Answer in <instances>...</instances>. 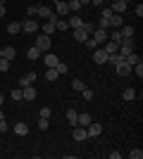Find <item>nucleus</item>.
Segmentation results:
<instances>
[{
	"mask_svg": "<svg viewBox=\"0 0 143 159\" xmlns=\"http://www.w3.org/2000/svg\"><path fill=\"white\" fill-rule=\"evenodd\" d=\"M124 60V57H122V55H119V52H115V55H107V62H110V64H112V66H115V64H119V62H122Z\"/></svg>",
	"mask_w": 143,
	"mask_h": 159,
	"instance_id": "nucleus-30",
	"label": "nucleus"
},
{
	"mask_svg": "<svg viewBox=\"0 0 143 159\" xmlns=\"http://www.w3.org/2000/svg\"><path fill=\"white\" fill-rule=\"evenodd\" d=\"M67 121L72 126H79V112L76 109H67Z\"/></svg>",
	"mask_w": 143,
	"mask_h": 159,
	"instance_id": "nucleus-15",
	"label": "nucleus"
},
{
	"mask_svg": "<svg viewBox=\"0 0 143 159\" xmlns=\"http://www.w3.org/2000/svg\"><path fill=\"white\" fill-rule=\"evenodd\" d=\"M86 38H91L88 33L83 31V29H74V40H79V43H83Z\"/></svg>",
	"mask_w": 143,
	"mask_h": 159,
	"instance_id": "nucleus-21",
	"label": "nucleus"
},
{
	"mask_svg": "<svg viewBox=\"0 0 143 159\" xmlns=\"http://www.w3.org/2000/svg\"><path fill=\"white\" fill-rule=\"evenodd\" d=\"M122 98H124V102H131V100L136 98V90H134V88H124Z\"/></svg>",
	"mask_w": 143,
	"mask_h": 159,
	"instance_id": "nucleus-23",
	"label": "nucleus"
},
{
	"mask_svg": "<svg viewBox=\"0 0 143 159\" xmlns=\"http://www.w3.org/2000/svg\"><path fill=\"white\" fill-rule=\"evenodd\" d=\"M0 57H2V50H0Z\"/></svg>",
	"mask_w": 143,
	"mask_h": 159,
	"instance_id": "nucleus-53",
	"label": "nucleus"
},
{
	"mask_svg": "<svg viewBox=\"0 0 143 159\" xmlns=\"http://www.w3.org/2000/svg\"><path fill=\"white\" fill-rule=\"evenodd\" d=\"M112 2H115V0H112Z\"/></svg>",
	"mask_w": 143,
	"mask_h": 159,
	"instance_id": "nucleus-54",
	"label": "nucleus"
},
{
	"mask_svg": "<svg viewBox=\"0 0 143 159\" xmlns=\"http://www.w3.org/2000/svg\"><path fill=\"white\" fill-rule=\"evenodd\" d=\"M81 98L86 100V102H91V100H93V90H91V88H83V90H81Z\"/></svg>",
	"mask_w": 143,
	"mask_h": 159,
	"instance_id": "nucleus-35",
	"label": "nucleus"
},
{
	"mask_svg": "<svg viewBox=\"0 0 143 159\" xmlns=\"http://www.w3.org/2000/svg\"><path fill=\"white\" fill-rule=\"evenodd\" d=\"M2 57H5V60H10V62H12L14 57H17V48H12V45L2 48Z\"/></svg>",
	"mask_w": 143,
	"mask_h": 159,
	"instance_id": "nucleus-13",
	"label": "nucleus"
},
{
	"mask_svg": "<svg viewBox=\"0 0 143 159\" xmlns=\"http://www.w3.org/2000/svg\"><path fill=\"white\" fill-rule=\"evenodd\" d=\"M107 40H115V43H117V45H119V43H122V33H119V29H112V31H110L107 33Z\"/></svg>",
	"mask_w": 143,
	"mask_h": 159,
	"instance_id": "nucleus-17",
	"label": "nucleus"
},
{
	"mask_svg": "<svg viewBox=\"0 0 143 159\" xmlns=\"http://www.w3.org/2000/svg\"><path fill=\"white\" fill-rule=\"evenodd\" d=\"M91 38H93L98 45H102V43L107 40V31H105V29H98V26H95V31L91 33Z\"/></svg>",
	"mask_w": 143,
	"mask_h": 159,
	"instance_id": "nucleus-6",
	"label": "nucleus"
},
{
	"mask_svg": "<svg viewBox=\"0 0 143 159\" xmlns=\"http://www.w3.org/2000/svg\"><path fill=\"white\" fill-rule=\"evenodd\" d=\"M0 119H5V112H0Z\"/></svg>",
	"mask_w": 143,
	"mask_h": 159,
	"instance_id": "nucleus-48",
	"label": "nucleus"
},
{
	"mask_svg": "<svg viewBox=\"0 0 143 159\" xmlns=\"http://www.w3.org/2000/svg\"><path fill=\"white\" fill-rule=\"evenodd\" d=\"M81 29H83V31H86V33L91 36V33L95 31V24H88V21H83V26H81Z\"/></svg>",
	"mask_w": 143,
	"mask_h": 159,
	"instance_id": "nucleus-38",
	"label": "nucleus"
},
{
	"mask_svg": "<svg viewBox=\"0 0 143 159\" xmlns=\"http://www.w3.org/2000/svg\"><path fill=\"white\" fill-rule=\"evenodd\" d=\"M67 29H69V24L64 19H57V21H55V31H62V33H64Z\"/></svg>",
	"mask_w": 143,
	"mask_h": 159,
	"instance_id": "nucleus-28",
	"label": "nucleus"
},
{
	"mask_svg": "<svg viewBox=\"0 0 143 159\" xmlns=\"http://www.w3.org/2000/svg\"><path fill=\"white\" fill-rule=\"evenodd\" d=\"M110 26H112V29H122L124 26V17H122V14H117V12H112V17H110Z\"/></svg>",
	"mask_w": 143,
	"mask_h": 159,
	"instance_id": "nucleus-10",
	"label": "nucleus"
},
{
	"mask_svg": "<svg viewBox=\"0 0 143 159\" xmlns=\"http://www.w3.org/2000/svg\"><path fill=\"white\" fill-rule=\"evenodd\" d=\"M2 102H5V98H2V95H0V105H2Z\"/></svg>",
	"mask_w": 143,
	"mask_h": 159,
	"instance_id": "nucleus-49",
	"label": "nucleus"
},
{
	"mask_svg": "<svg viewBox=\"0 0 143 159\" xmlns=\"http://www.w3.org/2000/svg\"><path fill=\"white\" fill-rule=\"evenodd\" d=\"M50 114H53L50 107H43V109H41V116H43V119H50Z\"/></svg>",
	"mask_w": 143,
	"mask_h": 159,
	"instance_id": "nucleus-41",
	"label": "nucleus"
},
{
	"mask_svg": "<svg viewBox=\"0 0 143 159\" xmlns=\"http://www.w3.org/2000/svg\"><path fill=\"white\" fill-rule=\"evenodd\" d=\"M10 98H12V100H24V93H21V88H14L12 93H10Z\"/></svg>",
	"mask_w": 143,
	"mask_h": 159,
	"instance_id": "nucleus-36",
	"label": "nucleus"
},
{
	"mask_svg": "<svg viewBox=\"0 0 143 159\" xmlns=\"http://www.w3.org/2000/svg\"><path fill=\"white\" fill-rule=\"evenodd\" d=\"M43 60H45L48 66H55L57 62H60V60H57V55H53V52H45V55H43Z\"/></svg>",
	"mask_w": 143,
	"mask_h": 159,
	"instance_id": "nucleus-22",
	"label": "nucleus"
},
{
	"mask_svg": "<svg viewBox=\"0 0 143 159\" xmlns=\"http://www.w3.org/2000/svg\"><path fill=\"white\" fill-rule=\"evenodd\" d=\"M0 71H2V74H7V71H10V60L0 57Z\"/></svg>",
	"mask_w": 143,
	"mask_h": 159,
	"instance_id": "nucleus-32",
	"label": "nucleus"
},
{
	"mask_svg": "<svg viewBox=\"0 0 143 159\" xmlns=\"http://www.w3.org/2000/svg\"><path fill=\"white\" fill-rule=\"evenodd\" d=\"M79 2H81V5H83V2H88V0H79Z\"/></svg>",
	"mask_w": 143,
	"mask_h": 159,
	"instance_id": "nucleus-51",
	"label": "nucleus"
},
{
	"mask_svg": "<svg viewBox=\"0 0 143 159\" xmlns=\"http://www.w3.org/2000/svg\"><path fill=\"white\" fill-rule=\"evenodd\" d=\"M21 31L24 33H38V21L36 19H24L21 21Z\"/></svg>",
	"mask_w": 143,
	"mask_h": 159,
	"instance_id": "nucleus-3",
	"label": "nucleus"
},
{
	"mask_svg": "<svg viewBox=\"0 0 143 159\" xmlns=\"http://www.w3.org/2000/svg\"><path fill=\"white\" fill-rule=\"evenodd\" d=\"M136 17H143V5H141V2L136 5Z\"/></svg>",
	"mask_w": 143,
	"mask_h": 159,
	"instance_id": "nucleus-44",
	"label": "nucleus"
},
{
	"mask_svg": "<svg viewBox=\"0 0 143 159\" xmlns=\"http://www.w3.org/2000/svg\"><path fill=\"white\" fill-rule=\"evenodd\" d=\"M83 43H86V48H88L91 52H93L95 48H98V43H95V40H93V38H86V40H83Z\"/></svg>",
	"mask_w": 143,
	"mask_h": 159,
	"instance_id": "nucleus-37",
	"label": "nucleus"
},
{
	"mask_svg": "<svg viewBox=\"0 0 143 159\" xmlns=\"http://www.w3.org/2000/svg\"><path fill=\"white\" fill-rule=\"evenodd\" d=\"M86 133H88V138H98L102 133V126L98 124V121H91L88 126H86Z\"/></svg>",
	"mask_w": 143,
	"mask_h": 159,
	"instance_id": "nucleus-5",
	"label": "nucleus"
},
{
	"mask_svg": "<svg viewBox=\"0 0 143 159\" xmlns=\"http://www.w3.org/2000/svg\"><path fill=\"white\" fill-rule=\"evenodd\" d=\"M67 5H69V12H79V10H81V2H79V0H67Z\"/></svg>",
	"mask_w": 143,
	"mask_h": 159,
	"instance_id": "nucleus-31",
	"label": "nucleus"
},
{
	"mask_svg": "<svg viewBox=\"0 0 143 159\" xmlns=\"http://www.w3.org/2000/svg\"><path fill=\"white\" fill-rule=\"evenodd\" d=\"M138 60H141V57H138V55H136V50H134V52H131V55H126V57H124V62H126V64H131V66L136 64Z\"/></svg>",
	"mask_w": 143,
	"mask_h": 159,
	"instance_id": "nucleus-27",
	"label": "nucleus"
},
{
	"mask_svg": "<svg viewBox=\"0 0 143 159\" xmlns=\"http://www.w3.org/2000/svg\"><path fill=\"white\" fill-rule=\"evenodd\" d=\"M38 79V74H34V71H29V74H24L19 79V88H26V86H34V81Z\"/></svg>",
	"mask_w": 143,
	"mask_h": 159,
	"instance_id": "nucleus-7",
	"label": "nucleus"
},
{
	"mask_svg": "<svg viewBox=\"0 0 143 159\" xmlns=\"http://www.w3.org/2000/svg\"><path fill=\"white\" fill-rule=\"evenodd\" d=\"M21 93H24V100H26V102H31V100H36V88L34 86H26V88H21Z\"/></svg>",
	"mask_w": 143,
	"mask_h": 159,
	"instance_id": "nucleus-12",
	"label": "nucleus"
},
{
	"mask_svg": "<svg viewBox=\"0 0 143 159\" xmlns=\"http://www.w3.org/2000/svg\"><path fill=\"white\" fill-rule=\"evenodd\" d=\"M129 157H131V159H141V157H143V150H131Z\"/></svg>",
	"mask_w": 143,
	"mask_h": 159,
	"instance_id": "nucleus-40",
	"label": "nucleus"
},
{
	"mask_svg": "<svg viewBox=\"0 0 143 159\" xmlns=\"http://www.w3.org/2000/svg\"><path fill=\"white\" fill-rule=\"evenodd\" d=\"M126 2H122V0H115V2H112V12H117V14H124L126 12Z\"/></svg>",
	"mask_w": 143,
	"mask_h": 159,
	"instance_id": "nucleus-14",
	"label": "nucleus"
},
{
	"mask_svg": "<svg viewBox=\"0 0 143 159\" xmlns=\"http://www.w3.org/2000/svg\"><path fill=\"white\" fill-rule=\"evenodd\" d=\"M14 133H17V135H26L29 126H26V124H21V121H17V124H14Z\"/></svg>",
	"mask_w": 143,
	"mask_h": 159,
	"instance_id": "nucleus-20",
	"label": "nucleus"
},
{
	"mask_svg": "<svg viewBox=\"0 0 143 159\" xmlns=\"http://www.w3.org/2000/svg\"><path fill=\"white\" fill-rule=\"evenodd\" d=\"M91 121H93V119H91V114H79V126H88V124H91Z\"/></svg>",
	"mask_w": 143,
	"mask_h": 159,
	"instance_id": "nucleus-29",
	"label": "nucleus"
},
{
	"mask_svg": "<svg viewBox=\"0 0 143 159\" xmlns=\"http://www.w3.org/2000/svg\"><path fill=\"white\" fill-rule=\"evenodd\" d=\"M41 55H43V52H41V50H38V48L34 45V48H29V52H26V57H29V60H38V57H41Z\"/></svg>",
	"mask_w": 143,
	"mask_h": 159,
	"instance_id": "nucleus-24",
	"label": "nucleus"
},
{
	"mask_svg": "<svg viewBox=\"0 0 143 159\" xmlns=\"http://www.w3.org/2000/svg\"><path fill=\"white\" fill-rule=\"evenodd\" d=\"M119 33H122V38H134V26H129V24H124V26L119 29Z\"/></svg>",
	"mask_w": 143,
	"mask_h": 159,
	"instance_id": "nucleus-19",
	"label": "nucleus"
},
{
	"mask_svg": "<svg viewBox=\"0 0 143 159\" xmlns=\"http://www.w3.org/2000/svg\"><path fill=\"white\" fill-rule=\"evenodd\" d=\"M43 33H45V36L55 33V21H48V19H45V24H43Z\"/></svg>",
	"mask_w": 143,
	"mask_h": 159,
	"instance_id": "nucleus-26",
	"label": "nucleus"
},
{
	"mask_svg": "<svg viewBox=\"0 0 143 159\" xmlns=\"http://www.w3.org/2000/svg\"><path fill=\"white\" fill-rule=\"evenodd\" d=\"M34 45L38 48L41 52H48V50H50V45H53V40H50V36H45V33H41V36L36 38V43H34Z\"/></svg>",
	"mask_w": 143,
	"mask_h": 159,
	"instance_id": "nucleus-1",
	"label": "nucleus"
},
{
	"mask_svg": "<svg viewBox=\"0 0 143 159\" xmlns=\"http://www.w3.org/2000/svg\"><path fill=\"white\" fill-rule=\"evenodd\" d=\"M72 88H74V90H83V88H86V83H83L81 79H74V81H72Z\"/></svg>",
	"mask_w": 143,
	"mask_h": 159,
	"instance_id": "nucleus-34",
	"label": "nucleus"
},
{
	"mask_svg": "<svg viewBox=\"0 0 143 159\" xmlns=\"http://www.w3.org/2000/svg\"><path fill=\"white\" fill-rule=\"evenodd\" d=\"M36 7H38V5H31V7L26 10V14H29V17H36Z\"/></svg>",
	"mask_w": 143,
	"mask_h": 159,
	"instance_id": "nucleus-43",
	"label": "nucleus"
},
{
	"mask_svg": "<svg viewBox=\"0 0 143 159\" xmlns=\"http://www.w3.org/2000/svg\"><path fill=\"white\" fill-rule=\"evenodd\" d=\"M93 62L95 64H107V52L102 50V45H98L93 50Z\"/></svg>",
	"mask_w": 143,
	"mask_h": 159,
	"instance_id": "nucleus-2",
	"label": "nucleus"
},
{
	"mask_svg": "<svg viewBox=\"0 0 143 159\" xmlns=\"http://www.w3.org/2000/svg\"><path fill=\"white\" fill-rule=\"evenodd\" d=\"M0 17H5V5H0Z\"/></svg>",
	"mask_w": 143,
	"mask_h": 159,
	"instance_id": "nucleus-47",
	"label": "nucleus"
},
{
	"mask_svg": "<svg viewBox=\"0 0 143 159\" xmlns=\"http://www.w3.org/2000/svg\"><path fill=\"white\" fill-rule=\"evenodd\" d=\"M7 33H12V36L21 33V21H10V24H7Z\"/></svg>",
	"mask_w": 143,
	"mask_h": 159,
	"instance_id": "nucleus-16",
	"label": "nucleus"
},
{
	"mask_svg": "<svg viewBox=\"0 0 143 159\" xmlns=\"http://www.w3.org/2000/svg\"><path fill=\"white\" fill-rule=\"evenodd\" d=\"M0 5H5V0H0Z\"/></svg>",
	"mask_w": 143,
	"mask_h": 159,
	"instance_id": "nucleus-52",
	"label": "nucleus"
},
{
	"mask_svg": "<svg viewBox=\"0 0 143 159\" xmlns=\"http://www.w3.org/2000/svg\"><path fill=\"white\" fill-rule=\"evenodd\" d=\"M67 12H69V5H67V0H57V2H55V14L64 19V14H67Z\"/></svg>",
	"mask_w": 143,
	"mask_h": 159,
	"instance_id": "nucleus-8",
	"label": "nucleus"
},
{
	"mask_svg": "<svg viewBox=\"0 0 143 159\" xmlns=\"http://www.w3.org/2000/svg\"><path fill=\"white\" fill-rule=\"evenodd\" d=\"M122 2H126V5H129V2H131V0H122Z\"/></svg>",
	"mask_w": 143,
	"mask_h": 159,
	"instance_id": "nucleus-50",
	"label": "nucleus"
},
{
	"mask_svg": "<svg viewBox=\"0 0 143 159\" xmlns=\"http://www.w3.org/2000/svg\"><path fill=\"white\" fill-rule=\"evenodd\" d=\"M7 131V124H5V119H0V133H5Z\"/></svg>",
	"mask_w": 143,
	"mask_h": 159,
	"instance_id": "nucleus-45",
	"label": "nucleus"
},
{
	"mask_svg": "<svg viewBox=\"0 0 143 159\" xmlns=\"http://www.w3.org/2000/svg\"><path fill=\"white\" fill-rule=\"evenodd\" d=\"M72 138H74L76 143H83V140H88V133H86V126H74V131H72Z\"/></svg>",
	"mask_w": 143,
	"mask_h": 159,
	"instance_id": "nucleus-4",
	"label": "nucleus"
},
{
	"mask_svg": "<svg viewBox=\"0 0 143 159\" xmlns=\"http://www.w3.org/2000/svg\"><path fill=\"white\" fill-rule=\"evenodd\" d=\"M115 69H117V76H129L131 74V64H126V62H119V64H115Z\"/></svg>",
	"mask_w": 143,
	"mask_h": 159,
	"instance_id": "nucleus-9",
	"label": "nucleus"
},
{
	"mask_svg": "<svg viewBox=\"0 0 143 159\" xmlns=\"http://www.w3.org/2000/svg\"><path fill=\"white\" fill-rule=\"evenodd\" d=\"M102 50L107 55H115V52H119V45H117L115 40H105V43H102Z\"/></svg>",
	"mask_w": 143,
	"mask_h": 159,
	"instance_id": "nucleus-11",
	"label": "nucleus"
},
{
	"mask_svg": "<svg viewBox=\"0 0 143 159\" xmlns=\"http://www.w3.org/2000/svg\"><path fill=\"white\" fill-rule=\"evenodd\" d=\"M48 126H50V124H48V119H38V128H41V131H48Z\"/></svg>",
	"mask_w": 143,
	"mask_h": 159,
	"instance_id": "nucleus-39",
	"label": "nucleus"
},
{
	"mask_svg": "<svg viewBox=\"0 0 143 159\" xmlns=\"http://www.w3.org/2000/svg\"><path fill=\"white\" fill-rule=\"evenodd\" d=\"M43 76H45V81H57V76H60V74H57V69H55V66H48Z\"/></svg>",
	"mask_w": 143,
	"mask_h": 159,
	"instance_id": "nucleus-18",
	"label": "nucleus"
},
{
	"mask_svg": "<svg viewBox=\"0 0 143 159\" xmlns=\"http://www.w3.org/2000/svg\"><path fill=\"white\" fill-rule=\"evenodd\" d=\"M67 24H69V29H81V26H83L81 17H72V19H69Z\"/></svg>",
	"mask_w": 143,
	"mask_h": 159,
	"instance_id": "nucleus-25",
	"label": "nucleus"
},
{
	"mask_svg": "<svg viewBox=\"0 0 143 159\" xmlns=\"http://www.w3.org/2000/svg\"><path fill=\"white\" fill-rule=\"evenodd\" d=\"M112 17V7H102V19H110Z\"/></svg>",
	"mask_w": 143,
	"mask_h": 159,
	"instance_id": "nucleus-42",
	"label": "nucleus"
},
{
	"mask_svg": "<svg viewBox=\"0 0 143 159\" xmlns=\"http://www.w3.org/2000/svg\"><path fill=\"white\" fill-rule=\"evenodd\" d=\"M88 2H93V5H95V7H100V5H102V2H105V0H88Z\"/></svg>",
	"mask_w": 143,
	"mask_h": 159,
	"instance_id": "nucleus-46",
	"label": "nucleus"
},
{
	"mask_svg": "<svg viewBox=\"0 0 143 159\" xmlns=\"http://www.w3.org/2000/svg\"><path fill=\"white\" fill-rule=\"evenodd\" d=\"M55 69H57V74H60V76H62V74H67V71H69V66L64 64V62H57V64H55Z\"/></svg>",
	"mask_w": 143,
	"mask_h": 159,
	"instance_id": "nucleus-33",
	"label": "nucleus"
}]
</instances>
